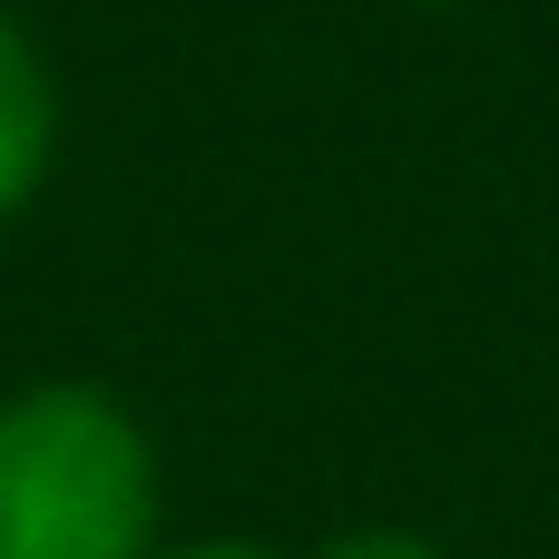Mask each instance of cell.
Instances as JSON below:
<instances>
[{
	"mask_svg": "<svg viewBox=\"0 0 559 559\" xmlns=\"http://www.w3.org/2000/svg\"><path fill=\"white\" fill-rule=\"evenodd\" d=\"M314 559H442L423 531H393V521H364V531H334Z\"/></svg>",
	"mask_w": 559,
	"mask_h": 559,
	"instance_id": "3",
	"label": "cell"
},
{
	"mask_svg": "<svg viewBox=\"0 0 559 559\" xmlns=\"http://www.w3.org/2000/svg\"><path fill=\"white\" fill-rule=\"evenodd\" d=\"M157 452L98 383H29L0 403V559H147Z\"/></svg>",
	"mask_w": 559,
	"mask_h": 559,
	"instance_id": "1",
	"label": "cell"
},
{
	"mask_svg": "<svg viewBox=\"0 0 559 559\" xmlns=\"http://www.w3.org/2000/svg\"><path fill=\"white\" fill-rule=\"evenodd\" d=\"M177 559H265V550H246V540H206V550H177Z\"/></svg>",
	"mask_w": 559,
	"mask_h": 559,
	"instance_id": "4",
	"label": "cell"
},
{
	"mask_svg": "<svg viewBox=\"0 0 559 559\" xmlns=\"http://www.w3.org/2000/svg\"><path fill=\"white\" fill-rule=\"evenodd\" d=\"M423 10H452V0H423Z\"/></svg>",
	"mask_w": 559,
	"mask_h": 559,
	"instance_id": "5",
	"label": "cell"
},
{
	"mask_svg": "<svg viewBox=\"0 0 559 559\" xmlns=\"http://www.w3.org/2000/svg\"><path fill=\"white\" fill-rule=\"evenodd\" d=\"M49 157H59V79H49L39 39L0 10V226L39 197Z\"/></svg>",
	"mask_w": 559,
	"mask_h": 559,
	"instance_id": "2",
	"label": "cell"
}]
</instances>
